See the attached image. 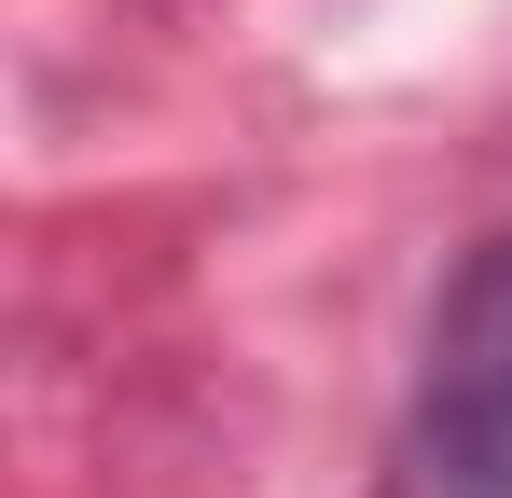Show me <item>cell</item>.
Instances as JSON below:
<instances>
[{
  "mask_svg": "<svg viewBox=\"0 0 512 498\" xmlns=\"http://www.w3.org/2000/svg\"><path fill=\"white\" fill-rule=\"evenodd\" d=\"M416 443L457 498H512V236L471 249V277L429 319V374H416Z\"/></svg>",
  "mask_w": 512,
  "mask_h": 498,
  "instance_id": "6da1fadb",
  "label": "cell"
}]
</instances>
